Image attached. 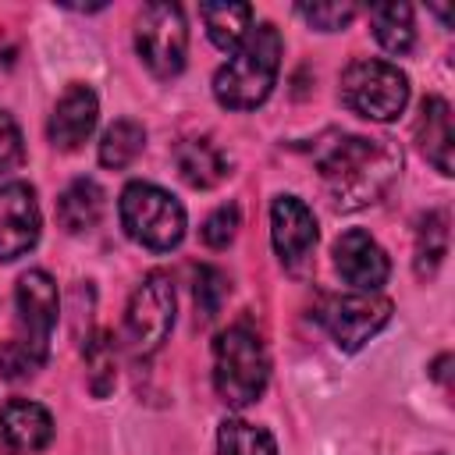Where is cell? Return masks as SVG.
<instances>
[{"label":"cell","instance_id":"1","mask_svg":"<svg viewBox=\"0 0 455 455\" xmlns=\"http://www.w3.org/2000/svg\"><path fill=\"white\" fill-rule=\"evenodd\" d=\"M323 181L334 192V203L352 210L363 203H373L391 174L398 171V156L384 139H363V135H341L327 142L316 156Z\"/></svg>","mask_w":455,"mask_h":455},{"label":"cell","instance_id":"2","mask_svg":"<svg viewBox=\"0 0 455 455\" xmlns=\"http://www.w3.org/2000/svg\"><path fill=\"white\" fill-rule=\"evenodd\" d=\"M281 68V32L274 25H256L242 39L238 50H231L228 64L217 68L213 75V96L228 110H252L259 107Z\"/></svg>","mask_w":455,"mask_h":455},{"label":"cell","instance_id":"3","mask_svg":"<svg viewBox=\"0 0 455 455\" xmlns=\"http://www.w3.org/2000/svg\"><path fill=\"white\" fill-rule=\"evenodd\" d=\"M270 363L259 334L245 323H231L213 341V387L224 405L245 409L267 391Z\"/></svg>","mask_w":455,"mask_h":455},{"label":"cell","instance_id":"4","mask_svg":"<svg viewBox=\"0 0 455 455\" xmlns=\"http://www.w3.org/2000/svg\"><path fill=\"white\" fill-rule=\"evenodd\" d=\"M117 213L124 235L153 252H167L185 238V206L153 181H128Z\"/></svg>","mask_w":455,"mask_h":455},{"label":"cell","instance_id":"5","mask_svg":"<svg viewBox=\"0 0 455 455\" xmlns=\"http://www.w3.org/2000/svg\"><path fill=\"white\" fill-rule=\"evenodd\" d=\"M341 100L366 121H395L409 103V78L391 60H355L341 75Z\"/></svg>","mask_w":455,"mask_h":455},{"label":"cell","instance_id":"6","mask_svg":"<svg viewBox=\"0 0 455 455\" xmlns=\"http://www.w3.org/2000/svg\"><path fill=\"white\" fill-rule=\"evenodd\" d=\"M135 50L156 78H174L185 68L188 28L178 4H149L135 21Z\"/></svg>","mask_w":455,"mask_h":455},{"label":"cell","instance_id":"7","mask_svg":"<svg viewBox=\"0 0 455 455\" xmlns=\"http://www.w3.org/2000/svg\"><path fill=\"white\" fill-rule=\"evenodd\" d=\"M174 327V284L167 274H149L128 299L124 341L135 355H153Z\"/></svg>","mask_w":455,"mask_h":455},{"label":"cell","instance_id":"8","mask_svg":"<svg viewBox=\"0 0 455 455\" xmlns=\"http://www.w3.org/2000/svg\"><path fill=\"white\" fill-rule=\"evenodd\" d=\"M18 338H11L14 345H21L39 366L46 363L50 352V334L57 327V284L46 270H25L18 277Z\"/></svg>","mask_w":455,"mask_h":455},{"label":"cell","instance_id":"9","mask_svg":"<svg viewBox=\"0 0 455 455\" xmlns=\"http://www.w3.org/2000/svg\"><path fill=\"white\" fill-rule=\"evenodd\" d=\"M323 327L331 331L334 345L341 352H359L373 334H380L391 320V299L380 291H355V295H338L327 299L320 309Z\"/></svg>","mask_w":455,"mask_h":455},{"label":"cell","instance_id":"10","mask_svg":"<svg viewBox=\"0 0 455 455\" xmlns=\"http://www.w3.org/2000/svg\"><path fill=\"white\" fill-rule=\"evenodd\" d=\"M39 203L32 185L25 181H4L0 185V259L11 263L25 256L39 242Z\"/></svg>","mask_w":455,"mask_h":455},{"label":"cell","instance_id":"11","mask_svg":"<svg viewBox=\"0 0 455 455\" xmlns=\"http://www.w3.org/2000/svg\"><path fill=\"white\" fill-rule=\"evenodd\" d=\"M334 267H338L341 281L352 284L355 291H380V284L391 274L387 252L377 245V238H370L359 228L345 231L334 242Z\"/></svg>","mask_w":455,"mask_h":455},{"label":"cell","instance_id":"12","mask_svg":"<svg viewBox=\"0 0 455 455\" xmlns=\"http://www.w3.org/2000/svg\"><path fill=\"white\" fill-rule=\"evenodd\" d=\"M270 238L284 267H299L316 245V217L299 196H277L270 206Z\"/></svg>","mask_w":455,"mask_h":455},{"label":"cell","instance_id":"13","mask_svg":"<svg viewBox=\"0 0 455 455\" xmlns=\"http://www.w3.org/2000/svg\"><path fill=\"white\" fill-rule=\"evenodd\" d=\"M96 117H100V100L89 85L82 82H71L64 89V96L57 100L53 114H50V142L60 149V153H75L96 128Z\"/></svg>","mask_w":455,"mask_h":455},{"label":"cell","instance_id":"14","mask_svg":"<svg viewBox=\"0 0 455 455\" xmlns=\"http://www.w3.org/2000/svg\"><path fill=\"white\" fill-rule=\"evenodd\" d=\"M53 437V416L39 405V402H25L14 398L0 409V441L18 451V455H32L43 451Z\"/></svg>","mask_w":455,"mask_h":455},{"label":"cell","instance_id":"15","mask_svg":"<svg viewBox=\"0 0 455 455\" xmlns=\"http://www.w3.org/2000/svg\"><path fill=\"white\" fill-rule=\"evenodd\" d=\"M416 142L419 153L441 171L451 174V146H455V132H451V107L441 96H427L419 107V121H416Z\"/></svg>","mask_w":455,"mask_h":455},{"label":"cell","instance_id":"16","mask_svg":"<svg viewBox=\"0 0 455 455\" xmlns=\"http://www.w3.org/2000/svg\"><path fill=\"white\" fill-rule=\"evenodd\" d=\"M174 167L192 188H213L228 178V156L210 139H185L174 149Z\"/></svg>","mask_w":455,"mask_h":455},{"label":"cell","instance_id":"17","mask_svg":"<svg viewBox=\"0 0 455 455\" xmlns=\"http://www.w3.org/2000/svg\"><path fill=\"white\" fill-rule=\"evenodd\" d=\"M103 199L107 196H103V188L92 178L71 181L60 192V199H57V220H60V228L68 235H82V231L96 228L100 217H103Z\"/></svg>","mask_w":455,"mask_h":455},{"label":"cell","instance_id":"18","mask_svg":"<svg viewBox=\"0 0 455 455\" xmlns=\"http://www.w3.org/2000/svg\"><path fill=\"white\" fill-rule=\"evenodd\" d=\"M199 18H203L213 46H220V50H238L252 28V7L249 4H203Z\"/></svg>","mask_w":455,"mask_h":455},{"label":"cell","instance_id":"19","mask_svg":"<svg viewBox=\"0 0 455 455\" xmlns=\"http://www.w3.org/2000/svg\"><path fill=\"white\" fill-rule=\"evenodd\" d=\"M370 25L377 43L387 53H409L416 43V25H412V7L409 4H380L370 11Z\"/></svg>","mask_w":455,"mask_h":455},{"label":"cell","instance_id":"20","mask_svg":"<svg viewBox=\"0 0 455 455\" xmlns=\"http://www.w3.org/2000/svg\"><path fill=\"white\" fill-rule=\"evenodd\" d=\"M217 455H277V441L267 427L249 419H224L217 430Z\"/></svg>","mask_w":455,"mask_h":455},{"label":"cell","instance_id":"21","mask_svg":"<svg viewBox=\"0 0 455 455\" xmlns=\"http://www.w3.org/2000/svg\"><path fill=\"white\" fill-rule=\"evenodd\" d=\"M142 146H146V128L132 117H121L100 139V164L110 171H121L142 153Z\"/></svg>","mask_w":455,"mask_h":455},{"label":"cell","instance_id":"22","mask_svg":"<svg viewBox=\"0 0 455 455\" xmlns=\"http://www.w3.org/2000/svg\"><path fill=\"white\" fill-rule=\"evenodd\" d=\"M444 252H448V220L444 213L434 210L419 220V231H416V274L430 277L441 267Z\"/></svg>","mask_w":455,"mask_h":455},{"label":"cell","instance_id":"23","mask_svg":"<svg viewBox=\"0 0 455 455\" xmlns=\"http://www.w3.org/2000/svg\"><path fill=\"white\" fill-rule=\"evenodd\" d=\"M85 355V370H89V391L96 398H103L110 387H114V377H117V359H114V345L107 334H96L85 341L82 348Z\"/></svg>","mask_w":455,"mask_h":455},{"label":"cell","instance_id":"24","mask_svg":"<svg viewBox=\"0 0 455 455\" xmlns=\"http://www.w3.org/2000/svg\"><path fill=\"white\" fill-rule=\"evenodd\" d=\"M228 274L224 270H217V267H199L196 270V306H199V313H203V320H210V316H217L220 313V306H224V299H228Z\"/></svg>","mask_w":455,"mask_h":455},{"label":"cell","instance_id":"25","mask_svg":"<svg viewBox=\"0 0 455 455\" xmlns=\"http://www.w3.org/2000/svg\"><path fill=\"white\" fill-rule=\"evenodd\" d=\"M299 14L320 32H338L359 14V7L348 4V0L345 4H299Z\"/></svg>","mask_w":455,"mask_h":455},{"label":"cell","instance_id":"26","mask_svg":"<svg viewBox=\"0 0 455 455\" xmlns=\"http://www.w3.org/2000/svg\"><path fill=\"white\" fill-rule=\"evenodd\" d=\"M235 231H238V206L235 203H228V206H217L206 220H203V242L210 245V249H224V245H231V238H235Z\"/></svg>","mask_w":455,"mask_h":455},{"label":"cell","instance_id":"27","mask_svg":"<svg viewBox=\"0 0 455 455\" xmlns=\"http://www.w3.org/2000/svg\"><path fill=\"white\" fill-rule=\"evenodd\" d=\"M21 156H25L21 128H18V121H14L7 110H0V174L14 171V167L21 164Z\"/></svg>","mask_w":455,"mask_h":455},{"label":"cell","instance_id":"28","mask_svg":"<svg viewBox=\"0 0 455 455\" xmlns=\"http://www.w3.org/2000/svg\"><path fill=\"white\" fill-rule=\"evenodd\" d=\"M36 370H39V363H36L21 345L7 341V345L0 348V377H7V380H25V377H32Z\"/></svg>","mask_w":455,"mask_h":455}]
</instances>
